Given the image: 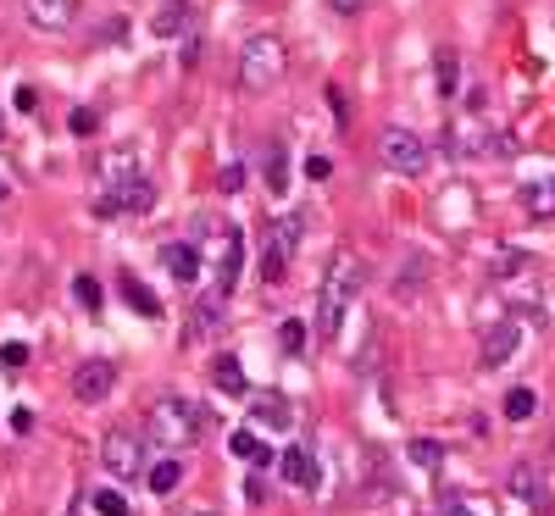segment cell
Instances as JSON below:
<instances>
[{
  "mask_svg": "<svg viewBox=\"0 0 555 516\" xmlns=\"http://www.w3.org/2000/svg\"><path fill=\"white\" fill-rule=\"evenodd\" d=\"M361 283H366V261L356 250H334V261L322 273V289H317V334L322 339L339 334V322L351 312V300L361 295Z\"/></svg>",
  "mask_w": 555,
  "mask_h": 516,
  "instance_id": "cell-1",
  "label": "cell"
},
{
  "mask_svg": "<svg viewBox=\"0 0 555 516\" xmlns=\"http://www.w3.org/2000/svg\"><path fill=\"white\" fill-rule=\"evenodd\" d=\"M200 433H205V417H200V405L189 400H156L150 405V417H145V439L161 444L167 456H189V450L200 444Z\"/></svg>",
  "mask_w": 555,
  "mask_h": 516,
  "instance_id": "cell-2",
  "label": "cell"
},
{
  "mask_svg": "<svg viewBox=\"0 0 555 516\" xmlns=\"http://www.w3.org/2000/svg\"><path fill=\"white\" fill-rule=\"evenodd\" d=\"M283 67H289V56H283V39L278 34L244 39V50H239V89L244 95H266L283 78Z\"/></svg>",
  "mask_w": 555,
  "mask_h": 516,
  "instance_id": "cell-3",
  "label": "cell"
},
{
  "mask_svg": "<svg viewBox=\"0 0 555 516\" xmlns=\"http://www.w3.org/2000/svg\"><path fill=\"white\" fill-rule=\"evenodd\" d=\"M444 150H450V156H505L511 144H505V134H495V128L478 117V106H472V117H456V122L444 128Z\"/></svg>",
  "mask_w": 555,
  "mask_h": 516,
  "instance_id": "cell-4",
  "label": "cell"
},
{
  "mask_svg": "<svg viewBox=\"0 0 555 516\" xmlns=\"http://www.w3.org/2000/svg\"><path fill=\"white\" fill-rule=\"evenodd\" d=\"M378 156H383V167L389 173H405V178H417V173H428V144H422V134H411V128H383L378 134Z\"/></svg>",
  "mask_w": 555,
  "mask_h": 516,
  "instance_id": "cell-5",
  "label": "cell"
},
{
  "mask_svg": "<svg viewBox=\"0 0 555 516\" xmlns=\"http://www.w3.org/2000/svg\"><path fill=\"white\" fill-rule=\"evenodd\" d=\"M300 217H278L273 228H266V244H261V278L266 283H283V273H289V261L300 250Z\"/></svg>",
  "mask_w": 555,
  "mask_h": 516,
  "instance_id": "cell-6",
  "label": "cell"
},
{
  "mask_svg": "<svg viewBox=\"0 0 555 516\" xmlns=\"http://www.w3.org/2000/svg\"><path fill=\"white\" fill-rule=\"evenodd\" d=\"M222 317H228V295L222 289H205V295L189 305V317H183V344H205L222 334Z\"/></svg>",
  "mask_w": 555,
  "mask_h": 516,
  "instance_id": "cell-7",
  "label": "cell"
},
{
  "mask_svg": "<svg viewBox=\"0 0 555 516\" xmlns=\"http://www.w3.org/2000/svg\"><path fill=\"white\" fill-rule=\"evenodd\" d=\"M100 461H106L112 478H139V466H145V439H134L128 427H112L106 439H100Z\"/></svg>",
  "mask_w": 555,
  "mask_h": 516,
  "instance_id": "cell-8",
  "label": "cell"
},
{
  "mask_svg": "<svg viewBox=\"0 0 555 516\" xmlns=\"http://www.w3.org/2000/svg\"><path fill=\"white\" fill-rule=\"evenodd\" d=\"M23 12L39 34H67L78 23V12H84V0H23Z\"/></svg>",
  "mask_w": 555,
  "mask_h": 516,
  "instance_id": "cell-9",
  "label": "cell"
},
{
  "mask_svg": "<svg viewBox=\"0 0 555 516\" xmlns=\"http://www.w3.org/2000/svg\"><path fill=\"white\" fill-rule=\"evenodd\" d=\"M117 389V366L112 361H84V366H73V395L84 400V405H100Z\"/></svg>",
  "mask_w": 555,
  "mask_h": 516,
  "instance_id": "cell-10",
  "label": "cell"
},
{
  "mask_svg": "<svg viewBox=\"0 0 555 516\" xmlns=\"http://www.w3.org/2000/svg\"><path fill=\"white\" fill-rule=\"evenodd\" d=\"M517 344H522L517 322H489L483 327V366H505L511 356H517Z\"/></svg>",
  "mask_w": 555,
  "mask_h": 516,
  "instance_id": "cell-11",
  "label": "cell"
},
{
  "mask_svg": "<svg viewBox=\"0 0 555 516\" xmlns=\"http://www.w3.org/2000/svg\"><path fill=\"white\" fill-rule=\"evenodd\" d=\"M251 417L261 427H273V433H289L295 427V405L278 395V389H266V395H251Z\"/></svg>",
  "mask_w": 555,
  "mask_h": 516,
  "instance_id": "cell-12",
  "label": "cell"
},
{
  "mask_svg": "<svg viewBox=\"0 0 555 516\" xmlns=\"http://www.w3.org/2000/svg\"><path fill=\"white\" fill-rule=\"evenodd\" d=\"M189 28H195V6H189V0H161L156 17H150V34H161V39H178Z\"/></svg>",
  "mask_w": 555,
  "mask_h": 516,
  "instance_id": "cell-13",
  "label": "cell"
},
{
  "mask_svg": "<svg viewBox=\"0 0 555 516\" xmlns=\"http://www.w3.org/2000/svg\"><path fill=\"white\" fill-rule=\"evenodd\" d=\"M505 489H511V500H522V505H544V478H539V466L533 461H517L505 472Z\"/></svg>",
  "mask_w": 555,
  "mask_h": 516,
  "instance_id": "cell-14",
  "label": "cell"
},
{
  "mask_svg": "<svg viewBox=\"0 0 555 516\" xmlns=\"http://www.w3.org/2000/svg\"><path fill=\"white\" fill-rule=\"evenodd\" d=\"M161 266H167L183 289L200 283V250H195V244H167V250H161Z\"/></svg>",
  "mask_w": 555,
  "mask_h": 516,
  "instance_id": "cell-15",
  "label": "cell"
},
{
  "mask_svg": "<svg viewBox=\"0 0 555 516\" xmlns=\"http://www.w3.org/2000/svg\"><path fill=\"white\" fill-rule=\"evenodd\" d=\"M239 266H244V234L228 228V244H222V261H217V289H222V295H234Z\"/></svg>",
  "mask_w": 555,
  "mask_h": 516,
  "instance_id": "cell-16",
  "label": "cell"
},
{
  "mask_svg": "<svg viewBox=\"0 0 555 516\" xmlns=\"http://www.w3.org/2000/svg\"><path fill=\"white\" fill-rule=\"evenodd\" d=\"M212 389H217V395H251L239 356H217V361H212Z\"/></svg>",
  "mask_w": 555,
  "mask_h": 516,
  "instance_id": "cell-17",
  "label": "cell"
},
{
  "mask_svg": "<svg viewBox=\"0 0 555 516\" xmlns=\"http://www.w3.org/2000/svg\"><path fill=\"white\" fill-rule=\"evenodd\" d=\"M95 173H100V183L106 189H117V183H128L134 173H139V161H134V150H106L95 161Z\"/></svg>",
  "mask_w": 555,
  "mask_h": 516,
  "instance_id": "cell-18",
  "label": "cell"
},
{
  "mask_svg": "<svg viewBox=\"0 0 555 516\" xmlns=\"http://www.w3.org/2000/svg\"><path fill=\"white\" fill-rule=\"evenodd\" d=\"M278 466H283V483H295V489H317V461L305 456V450H283Z\"/></svg>",
  "mask_w": 555,
  "mask_h": 516,
  "instance_id": "cell-19",
  "label": "cell"
},
{
  "mask_svg": "<svg viewBox=\"0 0 555 516\" xmlns=\"http://www.w3.org/2000/svg\"><path fill=\"white\" fill-rule=\"evenodd\" d=\"M522 205H528V217L550 222V217H555V178H544V183H528V189H522Z\"/></svg>",
  "mask_w": 555,
  "mask_h": 516,
  "instance_id": "cell-20",
  "label": "cell"
},
{
  "mask_svg": "<svg viewBox=\"0 0 555 516\" xmlns=\"http://www.w3.org/2000/svg\"><path fill=\"white\" fill-rule=\"evenodd\" d=\"M228 450H234V456H244V461H251V466H266V461H273V450H266V444L256 439V433H251V427H239V433H228Z\"/></svg>",
  "mask_w": 555,
  "mask_h": 516,
  "instance_id": "cell-21",
  "label": "cell"
},
{
  "mask_svg": "<svg viewBox=\"0 0 555 516\" xmlns=\"http://www.w3.org/2000/svg\"><path fill=\"white\" fill-rule=\"evenodd\" d=\"M266 189H273V195H283V189H289V150H283V144L273 139V150H266Z\"/></svg>",
  "mask_w": 555,
  "mask_h": 516,
  "instance_id": "cell-22",
  "label": "cell"
},
{
  "mask_svg": "<svg viewBox=\"0 0 555 516\" xmlns=\"http://www.w3.org/2000/svg\"><path fill=\"white\" fill-rule=\"evenodd\" d=\"M422 278H428V266H422V256H405V261H400V278H395V300H417V289H422Z\"/></svg>",
  "mask_w": 555,
  "mask_h": 516,
  "instance_id": "cell-23",
  "label": "cell"
},
{
  "mask_svg": "<svg viewBox=\"0 0 555 516\" xmlns=\"http://www.w3.org/2000/svg\"><path fill=\"white\" fill-rule=\"evenodd\" d=\"M122 300H128L134 312H145V317H161V300H156V289H145L139 278H122Z\"/></svg>",
  "mask_w": 555,
  "mask_h": 516,
  "instance_id": "cell-24",
  "label": "cell"
},
{
  "mask_svg": "<svg viewBox=\"0 0 555 516\" xmlns=\"http://www.w3.org/2000/svg\"><path fill=\"white\" fill-rule=\"evenodd\" d=\"M178 478H183V456H167V461L150 466V489H156V494H173Z\"/></svg>",
  "mask_w": 555,
  "mask_h": 516,
  "instance_id": "cell-25",
  "label": "cell"
},
{
  "mask_svg": "<svg viewBox=\"0 0 555 516\" xmlns=\"http://www.w3.org/2000/svg\"><path fill=\"white\" fill-rule=\"evenodd\" d=\"M405 456L417 461L422 472H439V461H444V444H439V439H411V444H405Z\"/></svg>",
  "mask_w": 555,
  "mask_h": 516,
  "instance_id": "cell-26",
  "label": "cell"
},
{
  "mask_svg": "<svg viewBox=\"0 0 555 516\" xmlns=\"http://www.w3.org/2000/svg\"><path fill=\"white\" fill-rule=\"evenodd\" d=\"M533 411H539V395H533V389H511V395H505V417L511 422H528Z\"/></svg>",
  "mask_w": 555,
  "mask_h": 516,
  "instance_id": "cell-27",
  "label": "cell"
},
{
  "mask_svg": "<svg viewBox=\"0 0 555 516\" xmlns=\"http://www.w3.org/2000/svg\"><path fill=\"white\" fill-rule=\"evenodd\" d=\"M461 89V61H456V50H439V95L450 100Z\"/></svg>",
  "mask_w": 555,
  "mask_h": 516,
  "instance_id": "cell-28",
  "label": "cell"
},
{
  "mask_svg": "<svg viewBox=\"0 0 555 516\" xmlns=\"http://www.w3.org/2000/svg\"><path fill=\"white\" fill-rule=\"evenodd\" d=\"M73 295H78V305H84V312H100V300H106V289H100L89 273H78V278H73Z\"/></svg>",
  "mask_w": 555,
  "mask_h": 516,
  "instance_id": "cell-29",
  "label": "cell"
},
{
  "mask_svg": "<svg viewBox=\"0 0 555 516\" xmlns=\"http://www.w3.org/2000/svg\"><path fill=\"white\" fill-rule=\"evenodd\" d=\"M89 505H95L100 516H128V500H122L117 489H95V494H89Z\"/></svg>",
  "mask_w": 555,
  "mask_h": 516,
  "instance_id": "cell-30",
  "label": "cell"
},
{
  "mask_svg": "<svg viewBox=\"0 0 555 516\" xmlns=\"http://www.w3.org/2000/svg\"><path fill=\"white\" fill-rule=\"evenodd\" d=\"M278 344L289 350V356H300V350H305V322H295V317H289V322L278 327Z\"/></svg>",
  "mask_w": 555,
  "mask_h": 516,
  "instance_id": "cell-31",
  "label": "cell"
},
{
  "mask_svg": "<svg viewBox=\"0 0 555 516\" xmlns=\"http://www.w3.org/2000/svg\"><path fill=\"white\" fill-rule=\"evenodd\" d=\"M0 366H6V373H23L28 366V344H0Z\"/></svg>",
  "mask_w": 555,
  "mask_h": 516,
  "instance_id": "cell-32",
  "label": "cell"
},
{
  "mask_svg": "<svg viewBox=\"0 0 555 516\" xmlns=\"http://www.w3.org/2000/svg\"><path fill=\"white\" fill-rule=\"evenodd\" d=\"M95 122H100V117H95V112H89V106H78V112H73V117H67V128H73V134H78V139H89V134H95Z\"/></svg>",
  "mask_w": 555,
  "mask_h": 516,
  "instance_id": "cell-33",
  "label": "cell"
},
{
  "mask_svg": "<svg viewBox=\"0 0 555 516\" xmlns=\"http://www.w3.org/2000/svg\"><path fill=\"white\" fill-rule=\"evenodd\" d=\"M328 12H334V17H344V23H351V17H361V12H366V0H328Z\"/></svg>",
  "mask_w": 555,
  "mask_h": 516,
  "instance_id": "cell-34",
  "label": "cell"
},
{
  "mask_svg": "<svg viewBox=\"0 0 555 516\" xmlns=\"http://www.w3.org/2000/svg\"><path fill=\"white\" fill-rule=\"evenodd\" d=\"M328 173H334V161H328V156H312V161H305V178H312V183H322Z\"/></svg>",
  "mask_w": 555,
  "mask_h": 516,
  "instance_id": "cell-35",
  "label": "cell"
},
{
  "mask_svg": "<svg viewBox=\"0 0 555 516\" xmlns=\"http://www.w3.org/2000/svg\"><path fill=\"white\" fill-rule=\"evenodd\" d=\"M239 183H244V167H239V161H228V167H222V189H228V195H234V189H239Z\"/></svg>",
  "mask_w": 555,
  "mask_h": 516,
  "instance_id": "cell-36",
  "label": "cell"
},
{
  "mask_svg": "<svg viewBox=\"0 0 555 516\" xmlns=\"http://www.w3.org/2000/svg\"><path fill=\"white\" fill-rule=\"evenodd\" d=\"M244 500L261 505V500H266V483H261V478H251V483H244Z\"/></svg>",
  "mask_w": 555,
  "mask_h": 516,
  "instance_id": "cell-37",
  "label": "cell"
},
{
  "mask_svg": "<svg viewBox=\"0 0 555 516\" xmlns=\"http://www.w3.org/2000/svg\"><path fill=\"white\" fill-rule=\"evenodd\" d=\"M6 195H12V189H6V178H0V200H6Z\"/></svg>",
  "mask_w": 555,
  "mask_h": 516,
  "instance_id": "cell-38",
  "label": "cell"
}]
</instances>
